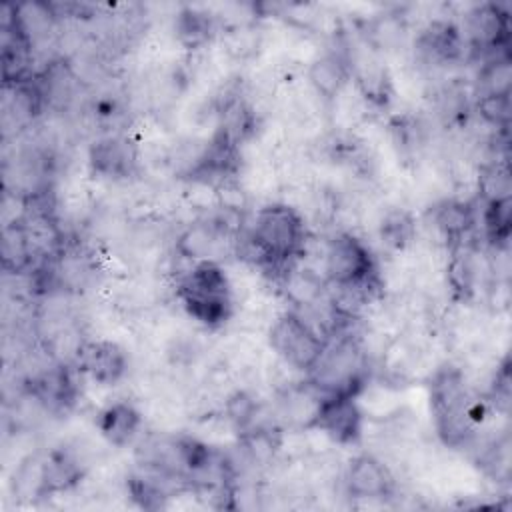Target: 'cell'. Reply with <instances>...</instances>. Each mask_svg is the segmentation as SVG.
<instances>
[{
    "mask_svg": "<svg viewBox=\"0 0 512 512\" xmlns=\"http://www.w3.org/2000/svg\"><path fill=\"white\" fill-rule=\"evenodd\" d=\"M248 244L258 262L284 272L304 252V218L288 204H266L254 214Z\"/></svg>",
    "mask_w": 512,
    "mask_h": 512,
    "instance_id": "6da1fadb",
    "label": "cell"
},
{
    "mask_svg": "<svg viewBox=\"0 0 512 512\" xmlns=\"http://www.w3.org/2000/svg\"><path fill=\"white\" fill-rule=\"evenodd\" d=\"M186 312L204 326H220L232 312L230 282L216 260L196 262L178 286Z\"/></svg>",
    "mask_w": 512,
    "mask_h": 512,
    "instance_id": "7a4b0ae2",
    "label": "cell"
},
{
    "mask_svg": "<svg viewBox=\"0 0 512 512\" xmlns=\"http://www.w3.org/2000/svg\"><path fill=\"white\" fill-rule=\"evenodd\" d=\"M430 402L436 418V428L446 444H460L472 432V406L464 376L454 366H444L436 372L430 384Z\"/></svg>",
    "mask_w": 512,
    "mask_h": 512,
    "instance_id": "3957f363",
    "label": "cell"
},
{
    "mask_svg": "<svg viewBox=\"0 0 512 512\" xmlns=\"http://www.w3.org/2000/svg\"><path fill=\"white\" fill-rule=\"evenodd\" d=\"M326 338L296 310L280 314L270 328V344L276 354L292 368L312 372L318 364Z\"/></svg>",
    "mask_w": 512,
    "mask_h": 512,
    "instance_id": "277c9868",
    "label": "cell"
},
{
    "mask_svg": "<svg viewBox=\"0 0 512 512\" xmlns=\"http://www.w3.org/2000/svg\"><path fill=\"white\" fill-rule=\"evenodd\" d=\"M324 278L330 286H376L368 246L350 232L334 234L324 248Z\"/></svg>",
    "mask_w": 512,
    "mask_h": 512,
    "instance_id": "5b68a950",
    "label": "cell"
},
{
    "mask_svg": "<svg viewBox=\"0 0 512 512\" xmlns=\"http://www.w3.org/2000/svg\"><path fill=\"white\" fill-rule=\"evenodd\" d=\"M338 444L358 440L362 432V412L352 394H324L312 426Z\"/></svg>",
    "mask_w": 512,
    "mask_h": 512,
    "instance_id": "8992f818",
    "label": "cell"
},
{
    "mask_svg": "<svg viewBox=\"0 0 512 512\" xmlns=\"http://www.w3.org/2000/svg\"><path fill=\"white\" fill-rule=\"evenodd\" d=\"M344 482L348 494L354 498H384L394 486L386 464L372 454L354 456L348 462Z\"/></svg>",
    "mask_w": 512,
    "mask_h": 512,
    "instance_id": "52a82bcc",
    "label": "cell"
},
{
    "mask_svg": "<svg viewBox=\"0 0 512 512\" xmlns=\"http://www.w3.org/2000/svg\"><path fill=\"white\" fill-rule=\"evenodd\" d=\"M78 364L94 382L102 386L116 384L128 368L124 350L108 340L84 342L78 348Z\"/></svg>",
    "mask_w": 512,
    "mask_h": 512,
    "instance_id": "ba28073f",
    "label": "cell"
},
{
    "mask_svg": "<svg viewBox=\"0 0 512 512\" xmlns=\"http://www.w3.org/2000/svg\"><path fill=\"white\" fill-rule=\"evenodd\" d=\"M468 38L478 50H500L508 42V12L498 4H480L468 12Z\"/></svg>",
    "mask_w": 512,
    "mask_h": 512,
    "instance_id": "9c48e42d",
    "label": "cell"
},
{
    "mask_svg": "<svg viewBox=\"0 0 512 512\" xmlns=\"http://www.w3.org/2000/svg\"><path fill=\"white\" fill-rule=\"evenodd\" d=\"M90 166L108 178H128L136 170V148L124 136H104L90 148Z\"/></svg>",
    "mask_w": 512,
    "mask_h": 512,
    "instance_id": "30bf717a",
    "label": "cell"
},
{
    "mask_svg": "<svg viewBox=\"0 0 512 512\" xmlns=\"http://www.w3.org/2000/svg\"><path fill=\"white\" fill-rule=\"evenodd\" d=\"M226 230L228 228L218 220L194 222L178 234L176 252L182 258L192 260L194 264L204 260H214V254L224 244Z\"/></svg>",
    "mask_w": 512,
    "mask_h": 512,
    "instance_id": "8fae6325",
    "label": "cell"
},
{
    "mask_svg": "<svg viewBox=\"0 0 512 512\" xmlns=\"http://www.w3.org/2000/svg\"><path fill=\"white\" fill-rule=\"evenodd\" d=\"M30 394L46 408V410H64L74 402L76 386L68 366H50L40 372L30 386Z\"/></svg>",
    "mask_w": 512,
    "mask_h": 512,
    "instance_id": "7c38bea8",
    "label": "cell"
},
{
    "mask_svg": "<svg viewBox=\"0 0 512 512\" xmlns=\"http://www.w3.org/2000/svg\"><path fill=\"white\" fill-rule=\"evenodd\" d=\"M350 74H352V66L344 54L326 52L310 64L308 82L312 84L318 96L332 100L342 92Z\"/></svg>",
    "mask_w": 512,
    "mask_h": 512,
    "instance_id": "4fadbf2b",
    "label": "cell"
},
{
    "mask_svg": "<svg viewBox=\"0 0 512 512\" xmlns=\"http://www.w3.org/2000/svg\"><path fill=\"white\" fill-rule=\"evenodd\" d=\"M326 278L318 276L312 268L292 264L282 272L284 296L298 308L306 310L318 304L326 292Z\"/></svg>",
    "mask_w": 512,
    "mask_h": 512,
    "instance_id": "5bb4252c",
    "label": "cell"
},
{
    "mask_svg": "<svg viewBox=\"0 0 512 512\" xmlns=\"http://www.w3.org/2000/svg\"><path fill=\"white\" fill-rule=\"evenodd\" d=\"M466 40L462 38L458 26L446 20H434L426 26L420 36L422 50L440 62H454L462 56Z\"/></svg>",
    "mask_w": 512,
    "mask_h": 512,
    "instance_id": "9a60e30c",
    "label": "cell"
},
{
    "mask_svg": "<svg viewBox=\"0 0 512 512\" xmlns=\"http://www.w3.org/2000/svg\"><path fill=\"white\" fill-rule=\"evenodd\" d=\"M140 422L142 418L130 402H114L100 414L98 428L110 444L126 446L136 436Z\"/></svg>",
    "mask_w": 512,
    "mask_h": 512,
    "instance_id": "2e32d148",
    "label": "cell"
},
{
    "mask_svg": "<svg viewBox=\"0 0 512 512\" xmlns=\"http://www.w3.org/2000/svg\"><path fill=\"white\" fill-rule=\"evenodd\" d=\"M434 222L438 230L446 236V240L458 246L462 244V240L466 238L474 224V210L468 202L446 200L440 206H436Z\"/></svg>",
    "mask_w": 512,
    "mask_h": 512,
    "instance_id": "e0dca14e",
    "label": "cell"
},
{
    "mask_svg": "<svg viewBox=\"0 0 512 512\" xmlns=\"http://www.w3.org/2000/svg\"><path fill=\"white\" fill-rule=\"evenodd\" d=\"M80 474V466L70 454L54 450L40 464V488L44 492L66 490L80 480Z\"/></svg>",
    "mask_w": 512,
    "mask_h": 512,
    "instance_id": "ac0fdd59",
    "label": "cell"
},
{
    "mask_svg": "<svg viewBox=\"0 0 512 512\" xmlns=\"http://www.w3.org/2000/svg\"><path fill=\"white\" fill-rule=\"evenodd\" d=\"M454 256L448 266V278L450 286L460 298H468L474 292L476 284V264L472 260V254L468 250H462V244L454 246Z\"/></svg>",
    "mask_w": 512,
    "mask_h": 512,
    "instance_id": "d6986e66",
    "label": "cell"
},
{
    "mask_svg": "<svg viewBox=\"0 0 512 512\" xmlns=\"http://www.w3.org/2000/svg\"><path fill=\"white\" fill-rule=\"evenodd\" d=\"M478 80L482 90L478 96H486V94L510 96V80H512L510 60L506 56H496L482 68Z\"/></svg>",
    "mask_w": 512,
    "mask_h": 512,
    "instance_id": "ffe728a7",
    "label": "cell"
},
{
    "mask_svg": "<svg viewBox=\"0 0 512 512\" xmlns=\"http://www.w3.org/2000/svg\"><path fill=\"white\" fill-rule=\"evenodd\" d=\"M414 220L408 212L402 210H392L386 214V218L382 220L380 226V234H382V242L390 248H404L406 244H410V240L414 238Z\"/></svg>",
    "mask_w": 512,
    "mask_h": 512,
    "instance_id": "44dd1931",
    "label": "cell"
},
{
    "mask_svg": "<svg viewBox=\"0 0 512 512\" xmlns=\"http://www.w3.org/2000/svg\"><path fill=\"white\" fill-rule=\"evenodd\" d=\"M484 230L492 244H506L510 234V198L486 202Z\"/></svg>",
    "mask_w": 512,
    "mask_h": 512,
    "instance_id": "7402d4cb",
    "label": "cell"
},
{
    "mask_svg": "<svg viewBox=\"0 0 512 512\" xmlns=\"http://www.w3.org/2000/svg\"><path fill=\"white\" fill-rule=\"evenodd\" d=\"M178 34L188 46H198L206 42L212 34V18L198 10H184L178 18Z\"/></svg>",
    "mask_w": 512,
    "mask_h": 512,
    "instance_id": "603a6c76",
    "label": "cell"
},
{
    "mask_svg": "<svg viewBox=\"0 0 512 512\" xmlns=\"http://www.w3.org/2000/svg\"><path fill=\"white\" fill-rule=\"evenodd\" d=\"M480 192L486 198V202L510 198V174H508V170L504 166H498V164L484 168V172L480 176Z\"/></svg>",
    "mask_w": 512,
    "mask_h": 512,
    "instance_id": "cb8c5ba5",
    "label": "cell"
},
{
    "mask_svg": "<svg viewBox=\"0 0 512 512\" xmlns=\"http://www.w3.org/2000/svg\"><path fill=\"white\" fill-rule=\"evenodd\" d=\"M478 112L492 126L506 128L510 120V96H478Z\"/></svg>",
    "mask_w": 512,
    "mask_h": 512,
    "instance_id": "d4e9b609",
    "label": "cell"
},
{
    "mask_svg": "<svg viewBox=\"0 0 512 512\" xmlns=\"http://www.w3.org/2000/svg\"><path fill=\"white\" fill-rule=\"evenodd\" d=\"M130 490H132V498L138 500L142 508H160L162 500L166 498L164 490L154 480L144 476L132 478Z\"/></svg>",
    "mask_w": 512,
    "mask_h": 512,
    "instance_id": "484cf974",
    "label": "cell"
},
{
    "mask_svg": "<svg viewBox=\"0 0 512 512\" xmlns=\"http://www.w3.org/2000/svg\"><path fill=\"white\" fill-rule=\"evenodd\" d=\"M226 414L238 428H246L256 416V402L246 392H236L226 402Z\"/></svg>",
    "mask_w": 512,
    "mask_h": 512,
    "instance_id": "4316f807",
    "label": "cell"
}]
</instances>
